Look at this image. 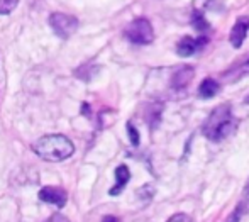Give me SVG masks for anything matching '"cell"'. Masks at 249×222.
<instances>
[{
	"mask_svg": "<svg viewBox=\"0 0 249 222\" xmlns=\"http://www.w3.org/2000/svg\"><path fill=\"white\" fill-rule=\"evenodd\" d=\"M17 3H19V0H0V14L2 16L10 14L17 7Z\"/></svg>",
	"mask_w": 249,
	"mask_h": 222,
	"instance_id": "cell-14",
	"label": "cell"
},
{
	"mask_svg": "<svg viewBox=\"0 0 249 222\" xmlns=\"http://www.w3.org/2000/svg\"><path fill=\"white\" fill-rule=\"evenodd\" d=\"M207 43H209V37L207 36H200V37L185 36L183 39L178 43L177 51L180 56H192V55H195V53H198Z\"/></svg>",
	"mask_w": 249,
	"mask_h": 222,
	"instance_id": "cell-7",
	"label": "cell"
},
{
	"mask_svg": "<svg viewBox=\"0 0 249 222\" xmlns=\"http://www.w3.org/2000/svg\"><path fill=\"white\" fill-rule=\"evenodd\" d=\"M219 90H220L219 82H215L213 78H205L198 87V95L202 98H212L219 93Z\"/></svg>",
	"mask_w": 249,
	"mask_h": 222,
	"instance_id": "cell-11",
	"label": "cell"
},
{
	"mask_svg": "<svg viewBox=\"0 0 249 222\" xmlns=\"http://www.w3.org/2000/svg\"><path fill=\"white\" fill-rule=\"evenodd\" d=\"M248 31H249V17L248 16H241L239 19L236 20V24L232 26L231 29V44L234 48H241L248 36Z\"/></svg>",
	"mask_w": 249,
	"mask_h": 222,
	"instance_id": "cell-8",
	"label": "cell"
},
{
	"mask_svg": "<svg viewBox=\"0 0 249 222\" xmlns=\"http://www.w3.org/2000/svg\"><path fill=\"white\" fill-rule=\"evenodd\" d=\"M48 222H70V221L66 217H63L61 214L56 212L54 216H51V219H48Z\"/></svg>",
	"mask_w": 249,
	"mask_h": 222,
	"instance_id": "cell-17",
	"label": "cell"
},
{
	"mask_svg": "<svg viewBox=\"0 0 249 222\" xmlns=\"http://www.w3.org/2000/svg\"><path fill=\"white\" fill-rule=\"evenodd\" d=\"M125 37L134 44H151L154 39L153 26L146 17L134 19L124 31Z\"/></svg>",
	"mask_w": 249,
	"mask_h": 222,
	"instance_id": "cell-3",
	"label": "cell"
},
{
	"mask_svg": "<svg viewBox=\"0 0 249 222\" xmlns=\"http://www.w3.org/2000/svg\"><path fill=\"white\" fill-rule=\"evenodd\" d=\"M39 200L46 204H53L58 209H63L68 202V193L59 186H43L39 190Z\"/></svg>",
	"mask_w": 249,
	"mask_h": 222,
	"instance_id": "cell-6",
	"label": "cell"
},
{
	"mask_svg": "<svg viewBox=\"0 0 249 222\" xmlns=\"http://www.w3.org/2000/svg\"><path fill=\"white\" fill-rule=\"evenodd\" d=\"M102 222H121L117 219V217H114V216H107V217H104L102 219Z\"/></svg>",
	"mask_w": 249,
	"mask_h": 222,
	"instance_id": "cell-18",
	"label": "cell"
},
{
	"mask_svg": "<svg viewBox=\"0 0 249 222\" xmlns=\"http://www.w3.org/2000/svg\"><path fill=\"white\" fill-rule=\"evenodd\" d=\"M50 26L59 37H70L78 29V19L70 14L54 12L50 16Z\"/></svg>",
	"mask_w": 249,
	"mask_h": 222,
	"instance_id": "cell-4",
	"label": "cell"
},
{
	"mask_svg": "<svg viewBox=\"0 0 249 222\" xmlns=\"http://www.w3.org/2000/svg\"><path fill=\"white\" fill-rule=\"evenodd\" d=\"M236 119L232 115L229 104L219 105L217 109H213L212 114L207 117L205 124H203V136L207 139L219 143V141L226 139L227 136H231L236 131Z\"/></svg>",
	"mask_w": 249,
	"mask_h": 222,
	"instance_id": "cell-2",
	"label": "cell"
},
{
	"mask_svg": "<svg viewBox=\"0 0 249 222\" xmlns=\"http://www.w3.org/2000/svg\"><path fill=\"white\" fill-rule=\"evenodd\" d=\"M246 75H249V55L241 56L236 63H232V65L222 73V80L227 83H232V82H237V80L244 78Z\"/></svg>",
	"mask_w": 249,
	"mask_h": 222,
	"instance_id": "cell-5",
	"label": "cell"
},
{
	"mask_svg": "<svg viewBox=\"0 0 249 222\" xmlns=\"http://www.w3.org/2000/svg\"><path fill=\"white\" fill-rule=\"evenodd\" d=\"M192 78H194V68H192V66H183V68L178 70L173 75V78H171V87H173L175 90H181L192 82Z\"/></svg>",
	"mask_w": 249,
	"mask_h": 222,
	"instance_id": "cell-10",
	"label": "cell"
},
{
	"mask_svg": "<svg viewBox=\"0 0 249 222\" xmlns=\"http://www.w3.org/2000/svg\"><path fill=\"white\" fill-rule=\"evenodd\" d=\"M129 180H131V171H129V168L125 166V165L117 166L115 168V185L108 190V193H110V195H119V193L125 188Z\"/></svg>",
	"mask_w": 249,
	"mask_h": 222,
	"instance_id": "cell-9",
	"label": "cell"
},
{
	"mask_svg": "<svg viewBox=\"0 0 249 222\" xmlns=\"http://www.w3.org/2000/svg\"><path fill=\"white\" fill-rule=\"evenodd\" d=\"M33 151L44 161L59 163L75 153V144L63 134H48L33 144Z\"/></svg>",
	"mask_w": 249,
	"mask_h": 222,
	"instance_id": "cell-1",
	"label": "cell"
},
{
	"mask_svg": "<svg viewBox=\"0 0 249 222\" xmlns=\"http://www.w3.org/2000/svg\"><path fill=\"white\" fill-rule=\"evenodd\" d=\"M192 24H194V27L197 31H200V33L209 29V22H207L205 17H203L200 12H194V16H192Z\"/></svg>",
	"mask_w": 249,
	"mask_h": 222,
	"instance_id": "cell-13",
	"label": "cell"
},
{
	"mask_svg": "<svg viewBox=\"0 0 249 222\" xmlns=\"http://www.w3.org/2000/svg\"><path fill=\"white\" fill-rule=\"evenodd\" d=\"M127 134H129V139H131L132 146H138L139 144V132L131 122H127Z\"/></svg>",
	"mask_w": 249,
	"mask_h": 222,
	"instance_id": "cell-15",
	"label": "cell"
},
{
	"mask_svg": "<svg viewBox=\"0 0 249 222\" xmlns=\"http://www.w3.org/2000/svg\"><path fill=\"white\" fill-rule=\"evenodd\" d=\"M166 222H194V219H192L188 214L180 212V214H175V216H171Z\"/></svg>",
	"mask_w": 249,
	"mask_h": 222,
	"instance_id": "cell-16",
	"label": "cell"
},
{
	"mask_svg": "<svg viewBox=\"0 0 249 222\" xmlns=\"http://www.w3.org/2000/svg\"><path fill=\"white\" fill-rule=\"evenodd\" d=\"M246 212H249V190L246 192V195L241 199V202H239V205L236 207V210L227 217L226 222H239L241 217H243Z\"/></svg>",
	"mask_w": 249,
	"mask_h": 222,
	"instance_id": "cell-12",
	"label": "cell"
}]
</instances>
